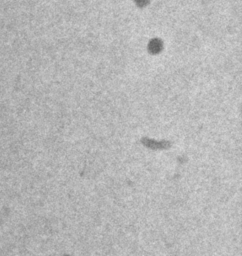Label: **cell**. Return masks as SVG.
Returning a JSON list of instances; mask_svg holds the SVG:
<instances>
[{
  "instance_id": "obj_1",
  "label": "cell",
  "mask_w": 242,
  "mask_h": 256,
  "mask_svg": "<svg viewBox=\"0 0 242 256\" xmlns=\"http://www.w3.org/2000/svg\"><path fill=\"white\" fill-rule=\"evenodd\" d=\"M160 48H161V43H160V41L155 40V41L151 42V50L155 49L156 51H159Z\"/></svg>"
}]
</instances>
